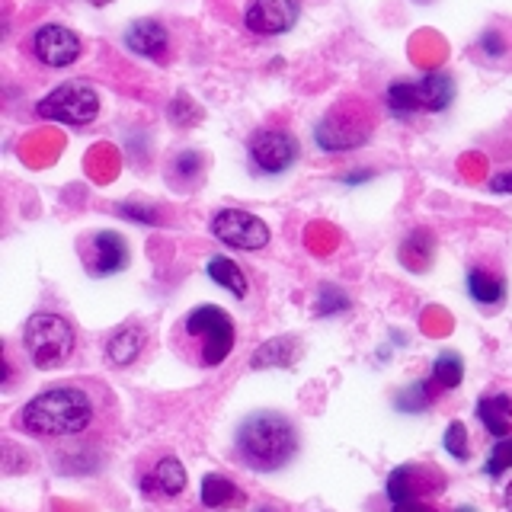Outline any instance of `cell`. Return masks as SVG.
Instances as JSON below:
<instances>
[{
	"label": "cell",
	"instance_id": "obj_1",
	"mask_svg": "<svg viewBox=\"0 0 512 512\" xmlns=\"http://www.w3.org/2000/svg\"><path fill=\"white\" fill-rule=\"evenodd\" d=\"M116 416L109 391L103 384L64 381L36 394L16 413V426L36 439H80L93 429H103Z\"/></svg>",
	"mask_w": 512,
	"mask_h": 512
},
{
	"label": "cell",
	"instance_id": "obj_2",
	"mask_svg": "<svg viewBox=\"0 0 512 512\" xmlns=\"http://www.w3.org/2000/svg\"><path fill=\"white\" fill-rule=\"evenodd\" d=\"M237 343V330L228 311L215 304L192 308L180 324L173 327V352L196 368H215L231 356Z\"/></svg>",
	"mask_w": 512,
	"mask_h": 512
},
{
	"label": "cell",
	"instance_id": "obj_3",
	"mask_svg": "<svg viewBox=\"0 0 512 512\" xmlns=\"http://www.w3.org/2000/svg\"><path fill=\"white\" fill-rule=\"evenodd\" d=\"M234 452L253 471H263V474L279 471L298 452V432L288 416L260 410L237 426Z\"/></svg>",
	"mask_w": 512,
	"mask_h": 512
},
{
	"label": "cell",
	"instance_id": "obj_4",
	"mask_svg": "<svg viewBox=\"0 0 512 512\" xmlns=\"http://www.w3.org/2000/svg\"><path fill=\"white\" fill-rule=\"evenodd\" d=\"M375 132V112L362 96H346V100L333 103L324 119L314 125V141L320 151L327 154H343L356 151L372 138Z\"/></svg>",
	"mask_w": 512,
	"mask_h": 512
},
{
	"label": "cell",
	"instance_id": "obj_5",
	"mask_svg": "<svg viewBox=\"0 0 512 512\" xmlns=\"http://www.w3.org/2000/svg\"><path fill=\"white\" fill-rule=\"evenodd\" d=\"M455 100V80L445 71L423 74L420 80H394L384 93V106L391 116L410 119L420 112H442Z\"/></svg>",
	"mask_w": 512,
	"mask_h": 512
},
{
	"label": "cell",
	"instance_id": "obj_6",
	"mask_svg": "<svg viewBox=\"0 0 512 512\" xmlns=\"http://www.w3.org/2000/svg\"><path fill=\"white\" fill-rule=\"evenodd\" d=\"M23 346L36 368L48 372L71 359L74 352V327L61 314H32L23 327Z\"/></svg>",
	"mask_w": 512,
	"mask_h": 512
},
{
	"label": "cell",
	"instance_id": "obj_7",
	"mask_svg": "<svg viewBox=\"0 0 512 512\" xmlns=\"http://www.w3.org/2000/svg\"><path fill=\"white\" fill-rule=\"evenodd\" d=\"M36 116L48 119V122L84 128L100 116V93H96L90 84L71 80V84H61L48 96H42V100L36 103Z\"/></svg>",
	"mask_w": 512,
	"mask_h": 512
},
{
	"label": "cell",
	"instance_id": "obj_8",
	"mask_svg": "<svg viewBox=\"0 0 512 512\" xmlns=\"http://www.w3.org/2000/svg\"><path fill=\"white\" fill-rule=\"evenodd\" d=\"M445 474L432 464H400L388 477L391 503H426L432 496H442Z\"/></svg>",
	"mask_w": 512,
	"mask_h": 512
},
{
	"label": "cell",
	"instance_id": "obj_9",
	"mask_svg": "<svg viewBox=\"0 0 512 512\" xmlns=\"http://www.w3.org/2000/svg\"><path fill=\"white\" fill-rule=\"evenodd\" d=\"M250 164L266 173V176H276L285 173L288 167L298 160V141L295 135H288L285 128H260V132L250 135Z\"/></svg>",
	"mask_w": 512,
	"mask_h": 512
},
{
	"label": "cell",
	"instance_id": "obj_10",
	"mask_svg": "<svg viewBox=\"0 0 512 512\" xmlns=\"http://www.w3.org/2000/svg\"><path fill=\"white\" fill-rule=\"evenodd\" d=\"M212 234L234 250H263L272 237L266 221L244 212V208H221L212 218Z\"/></svg>",
	"mask_w": 512,
	"mask_h": 512
},
{
	"label": "cell",
	"instance_id": "obj_11",
	"mask_svg": "<svg viewBox=\"0 0 512 512\" xmlns=\"http://www.w3.org/2000/svg\"><path fill=\"white\" fill-rule=\"evenodd\" d=\"M80 48L84 45H80L77 32L61 23H45L32 32V39H29L32 58L45 64V68H68V64L80 58Z\"/></svg>",
	"mask_w": 512,
	"mask_h": 512
},
{
	"label": "cell",
	"instance_id": "obj_12",
	"mask_svg": "<svg viewBox=\"0 0 512 512\" xmlns=\"http://www.w3.org/2000/svg\"><path fill=\"white\" fill-rule=\"evenodd\" d=\"M80 260H84L90 276H116L128 266V244L116 231H93L80 244Z\"/></svg>",
	"mask_w": 512,
	"mask_h": 512
},
{
	"label": "cell",
	"instance_id": "obj_13",
	"mask_svg": "<svg viewBox=\"0 0 512 512\" xmlns=\"http://www.w3.org/2000/svg\"><path fill=\"white\" fill-rule=\"evenodd\" d=\"M301 16V0H250L244 26L256 36H282Z\"/></svg>",
	"mask_w": 512,
	"mask_h": 512
},
{
	"label": "cell",
	"instance_id": "obj_14",
	"mask_svg": "<svg viewBox=\"0 0 512 512\" xmlns=\"http://www.w3.org/2000/svg\"><path fill=\"white\" fill-rule=\"evenodd\" d=\"M125 45L132 48L135 55L151 58V61H167L170 52V32L164 23L157 20H135L125 29Z\"/></svg>",
	"mask_w": 512,
	"mask_h": 512
},
{
	"label": "cell",
	"instance_id": "obj_15",
	"mask_svg": "<svg viewBox=\"0 0 512 512\" xmlns=\"http://www.w3.org/2000/svg\"><path fill=\"white\" fill-rule=\"evenodd\" d=\"M141 490H144V496H157V500H173V496H180L186 490L183 461H176L173 455H164L151 468V474H144Z\"/></svg>",
	"mask_w": 512,
	"mask_h": 512
},
{
	"label": "cell",
	"instance_id": "obj_16",
	"mask_svg": "<svg viewBox=\"0 0 512 512\" xmlns=\"http://www.w3.org/2000/svg\"><path fill=\"white\" fill-rule=\"evenodd\" d=\"M477 420L484 423V429L496 439H509L512 432V397L509 394H490L480 397L477 404Z\"/></svg>",
	"mask_w": 512,
	"mask_h": 512
},
{
	"label": "cell",
	"instance_id": "obj_17",
	"mask_svg": "<svg viewBox=\"0 0 512 512\" xmlns=\"http://www.w3.org/2000/svg\"><path fill=\"white\" fill-rule=\"evenodd\" d=\"M141 349H144V330L138 324H125L122 330H116L109 336V343H106V359L112 365H132L138 356H141Z\"/></svg>",
	"mask_w": 512,
	"mask_h": 512
},
{
	"label": "cell",
	"instance_id": "obj_18",
	"mask_svg": "<svg viewBox=\"0 0 512 512\" xmlns=\"http://www.w3.org/2000/svg\"><path fill=\"white\" fill-rule=\"evenodd\" d=\"M432 256H436V237H432L426 228H416L404 237L400 244V263H404L410 272H426Z\"/></svg>",
	"mask_w": 512,
	"mask_h": 512
},
{
	"label": "cell",
	"instance_id": "obj_19",
	"mask_svg": "<svg viewBox=\"0 0 512 512\" xmlns=\"http://www.w3.org/2000/svg\"><path fill=\"white\" fill-rule=\"evenodd\" d=\"M468 292L477 304H500L506 298V279L500 276V272L474 266L468 272Z\"/></svg>",
	"mask_w": 512,
	"mask_h": 512
},
{
	"label": "cell",
	"instance_id": "obj_20",
	"mask_svg": "<svg viewBox=\"0 0 512 512\" xmlns=\"http://www.w3.org/2000/svg\"><path fill=\"white\" fill-rule=\"evenodd\" d=\"M202 503L208 509H228V506H240V503H244V493H240V487L231 484L228 477L205 474L202 477Z\"/></svg>",
	"mask_w": 512,
	"mask_h": 512
},
{
	"label": "cell",
	"instance_id": "obj_21",
	"mask_svg": "<svg viewBox=\"0 0 512 512\" xmlns=\"http://www.w3.org/2000/svg\"><path fill=\"white\" fill-rule=\"evenodd\" d=\"M208 272V279L218 282L221 288H228V292L234 298H247V272L240 269L234 260H228V256H212L205 266Z\"/></svg>",
	"mask_w": 512,
	"mask_h": 512
},
{
	"label": "cell",
	"instance_id": "obj_22",
	"mask_svg": "<svg viewBox=\"0 0 512 512\" xmlns=\"http://www.w3.org/2000/svg\"><path fill=\"white\" fill-rule=\"evenodd\" d=\"M170 186H192L205 176V157L199 151H180L167 167Z\"/></svg>",
	"mask_w": 512,
	"mask_h": 512
},
{
	"label": "cell",
	"instance_id": "obj_23",
	"mask_svg": "<svg viewBox=\"0 0 512 512\" xmlns=\"http://www.w3.org/2000/svg\"><path fill=\"white\" fill-rule=\"evenodd\" d=\"M298 356V343L295 336H279V340H269L256 349V356L250 359L253 368H272V365H292Z\"/></svg>",
	"mask_w": 512,
	"mask_h": 512
},
{
	"label": "cell",
	"instance_id": "obj_24",
	"mask_svg": "<svg viewBox=\"0 0 512 512\" xmlns=\"http://www.w3.org/2000/svg\"><path fill=\"white\" fill-rule=\"evenodd\" d=\"M464 378V362L458 352H442V356L436 359V365H432V388L439 391H448V388H458Z\"/></svg>",
	"mask_w": 512,
	"mask_h": 512
},
{
	"label": "cell",
	"instance_id": "obj_25",
	"mask_svg": "<svg viewBox=\"0 0 512 512\" xmlns=\"http://www.w3.org/2000/svg\"><path fill=\"white\" fill-rule=\"evenodd\" d=\"M352 308V301L349 295L343 292V288H336V285H320V292H317V314L320 317H327V314H340V311H349Z\"/></svg>",
	"mask_w": 512,
	"mask_h": 512
},
{
	"label": "cell",
	"instance_id": "obj_26",
	"mask_svg": "<svg viewBox=\"0 0 512 512\" xmlns=\"http://www.w3.org/2000/svg\"><path fill=\"white\" fill-rule=\"evenodd\" d=\"M432 381H420V384H413V388L407 391V394H400V400H397V407L400 410H410V413H416V410H426L429 407V400H432Z\"/></svg>",
	"mask_w": 512,
	"mask_h": 512
},
{
	"label": "cell",
	"instance_id": "obj_27",
	"mask_svg": "<svg viewBox=\"0 0 512 512\" xmlns=\"http://www.w3.org/2000/svg\"><path fill=\"white\" fill-rule=\"evenodd\" d=\"M506 468H512V439H500V442H496L490 458H487V474L490 477H500Z\"/></svg>",
	"mask_w": 512,
	"mask_h": 512
},
{
	"label": "cell",
	"instance_id": "obj_28",
	"mask_svg": "<svg viewBox=\"0 0 512 512\" xmlns=\"http://www.w3.org/2000/svg\"><path fill=\"white\" fill-rule=\"evenodd\" d=\"M445 448H448V455H455V458H468V429H464V423H452L445 429Z\"/></svg>",
	"mask_w": 512,
	"mask_h": 512
},
{
	"label": "cell",
	"instance_id": "obj_29",
	"mask_svg": "<svg viewBox=\"0 0 512 512\" xmlns=\"http://www.w3.org/2000/svg\"><path fill=\"white\" fill-rule=\"evenodd\" d=\"M116 215L132 218V221H138V224H160V212H157V208H151V205H138V202H122V205H116Z\"/></svg>",
	"mask_w": 512,
	"mask_h": 512
},
{
	"label": "cell",
	"instance_id": "obj_30",
	"mask_svg": "<svg viewBox=\"0 0 512 512\" xmlns=\"http://www.w3.org/2000/svg\"><path fill=\"white\" fill-rule=\"evenodd\" d=\"M480 52H484L487 58H503L506 52H509V45H506V39L500 36V29H487L484 36H480Z\"/></svg>",
	"mask_w": 512,
	"mask_h": 512
},
{
	"label": "cell",
	"instance_id": "obj_31",
	"mask_svg": "<svg viewBox=\"0 0 512 512\" xmlns=\"http://www.w3.org/2000/svg\"><path fill=\"white\" fill-rule=\"evenodd\" d=\"M490 192H512V170H506V173H496L493 180H490Z\"/></svg>",
	"mask_w": 512,
	"mask_h": 512
},
{
	"label": "cell",
	"instance_id": "obj_32",
	"mask_svg": "<svg viewBox=\"0 0 512 512\" xmlns=\"http://www.w3.org/2000/svg\"><path fill=\"white\" fill-rule=\"evenodd\" d=\"M394 512H436L429 503H397Z\"/></svg>",
	"mask_w": 512,
	"mask_h": 512
},
{
	"label": "cell",
	"instance_id": "obj_33",
	"mask_svg": "<svg viewBox=\"0 0 512 512\" xmlns=\"http://www.w3.org/2000/svg\"><path fill=\"white\" fill-rule=\"evenodd\" d=\"M506 506H509V512H512V480H509V487H506Z\"/></svg>",
	"mask_w": 512,
	"mask_h": 512
},
{
	"label": "cell",
	"instance_id": "obj_34",
	"mask_svg": "<svg viewBox=\"0 0 512 512\" xmlns=\"http://www.w3.org/2000/svg\"><path fill=\"white\" fill-rule=\"evenodd\" d=\"M93 7H106V4H112V0H90Z\"/></svg>",
	"mask_w": 512,
	"mask_h": 512
},
{
	"label": "cell",
	"instance_id": "obj_35",
	"mask_svg": "<svg viewBox=\"0 0 512 512\" xmlns=\"http://www.w3.org/2000/svg\"><path fill=\"white\" fill-rule=\"evenodd\" d=\"M458 512H474V509H468V506H464V509H458Z\"/></svg>",
	"mask_w": 512,
	"mask_h": 512
}]
</instances>
